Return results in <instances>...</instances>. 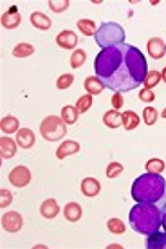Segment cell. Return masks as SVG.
Returning a JSON list of instances; mask_svg holds the SVG:
<instances>
[{"label":"cell","instance_id":"d6986e66","mask_svg":"<svg viewBox=\"0 0 166 249\" xmlns=\"http://www.w3.org/2000/svg\"><path fill=\"white\" fill-rule=\"evenodd\" d=\"M63 215H65V218H67L69 222H78L81 218V215H83V210H81V206L78 202H69L63 208Z\"/></svg>","mask_w":166,"mask_h":249},{"label":"cell","instance_id":"9c48e42d","mask_svg":"<svg viewBox=\"0 0 166 249\" xmlns=\"http://www.w3.org/2000/svg\"><path fill=\"white\" fill-rule=\"evenodd\" d=\"M56 44L60 45L62 49H74L76 45H78V35L71 29H65V31H60L58 33V36H56Z\"/></svg>","mask_w":166,"mask_h":249},{"label":"cell","instance_id":"30bf717a","mask_svg":"<svg viewBox=\"0 0 166 249\" xmlns=\"http://www.w3.org/2000/svg\"><path fill=\"white\" fill-rule=\"evenodd\" d=\"M99 192H101V182L98 179H94V177H85L83 181H81V193L89 197V199H94V197H98Z\"/></svg>","mask_w":166,"mask_h":249},{"label":"cell","instance_id":"e575fe53","mask_svg":"<svg viewBox=\"0 0 166 249\" xmlns=\"http://www.w3.org/2000/svg\"><path fill=\"white\" fill-rule=\"evenodd\" d=\"M139 100L145 101V103H152L155 100V94L152 89H141V92H139Z\"/></svg>","mask_w":166,"mask_h":249},{"label":"cell","instance_id":"d590c367","mask_svg":"<svg viewBox=\"0 0 166 249\" xmlns=\"http://www.w3.org/2000/svg\"><path fill=\"white\" fill-rule=\"evenodd\" d=\"M0 197H2V199H0V206H2V208H7V206L11 204V200H13L11 192H7V190L2 188V190H0Z\"/></svg>","mask_w":166,"mask_h":249},{"label":"cell","instance_id":"4fadbf2b","mask_svg":"<svg viewBox=\"0 0 166 249\" xmlns=\"http://www.w3.org/2000/svg\"><path fill=\"white\" fill-rule=\"evenodd\" d=\"M17 139H11L9 136H4L0 139V156L2 159H11L17 154Z\"/></svg>","mask_w":166,"mask_h":249},{"label":"cell","instance_id":"836d02e7","mask_svg":"<svg viewBox=\"0 0 166 249\" xmlns=\"http://www.w3.org/2000/svg\"><path fill=\"white\" fill-rule=\"evenodd\" d=\"M74 81V76L73 74H62L60 78H58V81H56V87L60 89V90H65V89H69L71 85H73Z\"/></svg>","mask_w":166,"mask_h":249},{"label":"cell","instance_id":"1f68e13d","mask_svg":"<svg viewBox=\"0 0 166 249\" xmlns=\"http://www.w3.org/2000/svg\"><path fill=\"white\" fill-rule=\"evenodd\" d=\"M123 170L125 166L121 164V162H109V166H107V170H105V174H107V177L109 179H116L117 175H121L123 174Z\"/></svg>","mask_w":166,"mask_h":249},{"label":"cell","instance_id":"5b68a950","mask_svg":"<svg viewBox=\"0 0 166 249\" xmlns=\"http://www.w3.org/2000/svg\"><path fill=\"white\" fill-rule=\"evenodd\" d=\"M65 132H67V124L58 116H47L40 124V134L45 141H60L65 137Z\"/></svg>","mask_w":166,"mask_h":249},{"label":"cell","instance_id":"7402d4cb","mask_svg":"<svg viewBox=\"0 0 166 249\" xmlns=\"http://www.w3.org/2000/svg\"><path fill=\"white\" fill-rule=\"evenodd\" d=\"M141 123V118L137 116V112L134 110H127L123 112V128L125 130H135Z\"/></svg>","mask_w":166,"mask_h":249},{"label":"cell","instance_id":"484cf974","mask_svg":"<svg viewBox=\"0 0 166 249\" xmlns=\"http://www.w3.org/2000/svg\"><path fill=\"white\" fill-rule=\"evenodd\" d=\"M107 230L111 231L112 235H123L125 230H127V226H125L123 220H119V218H109V220H107Z\"/></svg>","mask_w":166,"mask_h":249},{"label":"cell","instance_id":"83f0119b","mask_svg":"<svg viewBox=\"0 0 166 249\" xmlns=\"http://www.w3.org/2000/svg\"><path fill=\"white\" fill-rule=\"evenodd\" d=\"M92 101L94 98L91 94H85V96H80V100L76 101V110L80 114H85L91 110V107H92Z\"/></svg>","mask_w":166,"mask_h":249},{"label":"cell","instance_id":"d6a6232c","mask_svg":"<svg viewBox=\"0 0 166 249\" xmlns=\"http://www.w3.org/2000/svg\"><path fill=\"white\" fill-rule=\"evenodd\" d=\"M49 9L55 13H63L69 9V0H49Z\"/></svg>","mask_w":166,"mask_h":249},{"label":"cell","instance_id":"44dd1931","mask_svg":"<svg viewBox=\"0 0 166 249\" xmlns=\"http://www.w3.org/2000/svg\"><path fill=\"white\" fill-rule=\"evenodd\" d=\"M147 248L148 249H166V231L165 233L155 231L152 235H148Z\"/></svg>","mask_w":166,"mask_h":249},{"label":"cell","instance_id":"7a4b0ae2","mask_svg":"<svg viewBox=\"0 0 166 249\" xmlns=\"http://www.w3.org/2000/svg\"><path fill=\"white\" fill-rule=\"evenodd\" d=\"M129 222L139 235H152L161 228V210L154 202H137L130 210Z\"/></svg>","mask_w":166,"mask_h":249},{"label":"cell","instance_id":"8fae6325","mask_svg":"<svg viewBox=\"0 0 166 249\" xmlns=\"http://www.w3.org/2000/svg\"><path fill=\"white\" fill-rule=\"evenodd\" d=\"M147 51L154 60H161L166 54V44L161 38H150L147 42Z\"/></svg>","mask_w":166,"mask_h":249},{"label":"cell","instance_id":"7c38bea8","mask_svg":"<svg viewBox=\"0 0 166 249\" xmlns=\"http://www.w3.org/2000/svg\"><path fill=\"white\" fill-rule=\"evenodd\" d=\"M80 143L78 141H71V139H67V141H63L60 146H58V150H56V157L58 159H65L67 156H74V154H80Z\"/></svg>","mask_w":166,"mask_h":249},{"label":"cell","instance_id":"cb8c5ba5","mask_svg":"<svg viewBox=\"0 0 166 249\" xmlns=\"http://www.w3.org/2000/svg\"><path fill=\"white\" fill-rule=\"evenodd\" d=\"M78 116H80V112L76 110V107L65 105L62 108V116H60V118L65 121V124H74L76 121H78Z\"/></svg>","mask_w":166,"mask_h":249},{"label":"cell","instance_id":"ba28073f","mask_svg":"<svg viewBox=\"0 0 166 249\" xmlns=\"http://www.w3.org/2000/svg\"><path fill=\"white\" fill-rule=\"evenodd\" d=\"M20 24H22V15H20L17 6H11L4 15H2V25H4L6 29H17Z\"/></svg>","mask_w":166,"mask_h":249},{"label":"cell","instance_id":"277c9868","mask_svg":"<svg viewBox=\"0 0 166 249\" xmlns=\"http://www.w3.org/2000/svg\"><path fill=\"white\" fill-rule=\"evenodd\" d=\"M94 38L101 49L114 47V45L125 44V29L116 22H105L98 27V33L94 35Z\"/></svg>","mask_w":166,"mask_h":249},{"label":"cell","instance_id":"ac0fdd59","mask_svg":"<svg viewBox=\"0 0 166 249\" xmlns=\"http://www.w3.org/2000/svg\"><path fill=\"white\" fill-rule=\"evenodd\" d=\"M29 20H31L33 27H37V29H40V31H47V29H51V25H53V22L49 20V17H47V15L38 13V11L31 13Z\"/></svg>","mask_w":166,"mask_h":249},{"label":"cell","instance_id":"4316f807","mask_svg":"<svg viewBox=\"0 0 166 249\" xmlns=\"http://www.w3.org/2000/svg\"><path fill=\"white\" fill-rule=\"evenodd\" d=\"M33 53H35V47H33L31 44H18V45H15V49H13V56L27 58V56H31Z\"/></svg>","mask_w":166,"mask_h":249},{"label":"cell","instance_id":"9a60e30c","mask_svg":"<svg viewBox=\"0 0 166 249\" xmlns=\"http://www.w3.org/2000/svg\"><path fill=\"white\" fill-rule=\"evenodd\" d=\"M40 213H42L43 218L53 220V218L58 217V213H60V206H58V202H56L55 199H47V200H43L42 206H40Z\"/></svg>","mask_w":166,"mask_h":249},{"label":"cell","instance_id":"8992f818","mask_svg":"<svg viewBox=\"0 0 166 249\" xmlns=\"http://www.w3.org/2000/svg\"><path fill=\"white\" fill-rule=\"evenodd\" d=\"M7 179H9V182H11L13 186L24 188L31 182V170L27 168V166H15L9 172Z\"/></svg>","mask_w":166,"mask_h":249},{"label":"cell","instance_id":"52a82bcc","mask_svg":"<svg viewBox=\"0 0 166 249\" xmlns=\"http://www.w3.org/2000/svg\"><path fill=\"white\" fill-rule=\"evenodd\" d=\"M24 226V218L18 212H7L4 217H2V228L7 231V233H18Z\"/></svg>","mask_w":166,"mask_h":249},{"label":"cell","instance_id":"5bb4252c","mask_svg":"<svg viewBox=\"0 0 166 249\" xmlns=\"http://www.w3.org/2000/svg\"><path fill=\"white\" fill-rule=\"evenodd\" d=\"M17 144H18L20 148H33V144H35V134H33V130H29V128H20L18 132H17Z\"/></svg>","mask_w":166,"mask_h":249},{"label":"cell","instance_id":"f35d334b","mask_svg":"<svg viewBox=\"0 0 166 249\" xmlns=\"http://www.w3.org/2000/svg\"><path fill=\"white\" fill-rule=\"evenodd\" d=\"M161 81H165V83H166V67L161 71Z\"/></svg>","mask_w":166,"mask_h":249},{"label":"cell","instance_id":"d4e9b609","mask_svg":"<svg viewBox=\"0 0 166 249\" xmlns=\"http://www.w3.org/2000/svg\"><path fill=\"white\" fill-rule=\"evenodd\" d=\"M87 62V53L83 49H74V53L71 54V60H69V63H71V67L73 69H80L83 67V63Z\"/></svg>","mask_w":166,"mask_h":249},{"label":"cell","instance_id":"f1b7e54d","mask_svg":"<svg viewBox=\"0 0 166 249\" xmlns=\"http://www.w3.org/2000/svg\"><path fill=\"white\" fill-rule=\"evenodd\" d=\"M157 119H159V112L155 110L154 107H145L143 108V121H145V124L152 126V124L157 123Z\"/></svg>","mask_w":166,"mask_h":249},{"label":"cell","instance_id":"8d00e7d4","mask_svg":"<svg viewBox=\"0 0 166 249\" xmlns=\"http://www.w3.org/2000/svg\"><path fill=\"white\" fill-rule=\"evenodd\" d=\"M123 103H125V98L121 92H114L112 96V107H114V110H119V108H123Z\"/></svg>","mask_w":166,"mask_h":249},{"label":"cell","instance_id":"74e56055","mask_svg":"<svg viewBox=\"0 0 166 249\" xmlns=\"http://www.w3.org/2000/svg\"><path fill=\"white\" fill-rule=\"evenodd\" d=\"M161 228L166 231V204L161 208Z\"/></svg>","mask_w":166,"mask_h":249},{"label":"cell","instance_id":"603a6c76","mask_svg":"<svg viewBox=\"0 0 166 249\" xmlns=\"http://www.w3.org/2000/svg\"><path fill=\"white\" fill-rule=\"evenodd\" d=\"M78 29H80V33H83L85 36H94L96 33H98V25H96V22L94 20H87V18H81L78 20Z\"/></svg>","mask_w":166,"mask_h":249},{"label":"cell","instance_id":"6da1fadb","mask_svg":"<svg viewBox=\"0 0 166 249\" xmlns=\"http://www.w3.org/2000/svg\"><path fill=\"white\" fill-rule=\"evenodd\" d=\"M94 72L107 89L121 94L130 92L147 78V58L135 45L130 44L105 47L96 56Z\"/></svg>","mask_w":166,"mask_h":249},{"label":"cell","instance_id":"e0dca14e","mask_svg":"<svg viewBox=\"0 0 166 249\" xmlns=\"http://www.w3.org/2000/svg\"><path fill=\"white\" fill-rule=\"evenodd\" d=\"M83 85H85L87 94H91V96H98V94H101L105 90L103 81L99 80L98 76H89V78H85Z\"/></svg>","mask_w":166,"mask_h":249},{"label":"cell","instance_id":"4dcf8cb0","mask_svg":"<svg viewBox=\"0 0 166 249\" xmlns=\"http://www.w3.org/2000/svg\"><path fill=\"white\" fill-rule=\"evenodd\" d=\"M159 81H161V72L152 69V71H148L147 78H145V81H143V85H145V89H154Z\"/></svg>","mask_w":166,"mask_h":249},{"label":"cell","instance_id":"ffe728a7","mask_svg":"<svg viewBox=\"0 0 166 249\" xmlns=\"http://www.w3.org/2000/svg\"><path fill=\"white\" fill-rule=\"evenodd\" d=\"M0 128H2V132L6 136L17 134L20 130V121L15 116H6V118H2V121H0Z\"/></svg>","mask_w":166,"mask_h":249},{"label":"cell","instance_id":"f546056e","mask_svg":"<svg viewBox=\"0 0 166 249\" xmlns=\"http://www.w3.org/2000/svg\"><path fill=\"white\" fill-rule=\"evenodd\" d=\"M145 168H147V172H150V174H161L166 166H165V161H163V159L154 157V159H148L147 164H145Z\"/></svg>","mask_w":166,"mask_h":249},{"label":"cell","instance_id":"ab89813d","mask_svg":"<svg viewBox=\"0 0 166 249\" xmlns=\"http://www.w3.org/2000/svg\"><path fill=\"white\" fill-rule=\"evenodd\" d=\"M161 118H165V119H166V108L163 110V112H161Z\"/></svg>","mask_w":166,"mask_h":249},{"label":"cell","instance_id":"3957f363","mask_svg":"<svg viewBox=\"0 0 166 249\" xmlns=\"http://www.w3.org/2000/svg\"><path fill=\"white\" fill-rule=\"evenodd\" d=\"M166 181L161 174H147L139 175L132 184V197L135 202H157L165 197Z\"/></svg>","mask_w":166,"mask_h":249},{"label":"cell","instance_id":"2e32d148","mask_svg":"<svg viewBox=\"0 0 166 249\" xmlns=\"http://www.w3.org/2000/svg\"><path fill=\"white\" fill-rule=\"evenodd\" d=\"M103 124L107 128H119L123 126V114L119 110H109L103 114Z\"/></svg>","mask_w":166,"mask_h":249}]
</instances>
